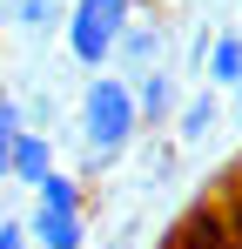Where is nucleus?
<instances>
[{
	"label": "nucleus",
	"mask_w": 242,
	"mask_h": 249,
	"mask_svg": "<svg viewBox=\"0 0 242 249\" xmlns=\"http://www.w3.org/2000/svg\"><path fill=\"white\" fill-rule=\"evenodd\" d=\"M141 135V101L128 74H94L81 88V142H87V175H101V162H115L121 148Z\"/></svg>",
	"instance_id": "1"
},
{
	"label": "nucleus",
	"mask_w": 242,
	"mask_h": 249,
	"mask_svg": "<svg viewBox=\"0 0 242 249\" xmlns=\"http://www.w3.org/2000/svg\"><path fill=\"white\" fill-rule=\"evenodd\" d=\"M27 229H34V249H81L87 243V222H81V182L74 175H47L34 189V215H27Z\"/></svg>",
	"instance_id": "3"
},
{
	"label": "nucleus",
	"mask_w": 242,
	"mask_h": 249,
	"mask_svg": "<svg viewBox=\"0 0 242 249\" xmlns=\"http://www.w3.org/2000/svg\"><path fill=\"white\" fill-rule=\"evenodd\" d=\"M135 101H141V128H161V122H175V74H168V68L141 74V81H135Z\"/></svg>",
	"instance_id": "6"
},
{
	"label": "nucleus",
	"mask_w": 242,
	"mask_h": 249,
	"mask_svg": "<svg viewBox=\"0 0 242 249\" xmlns=\"http://www.w3.org/2000/svg\"><path fill=\"white\" fill-rule=\"evenodd\" d=\"M0 249H34V229L20 215H0Z\"/></svg>",
	"instance_id": "11"
},
{
	"label": "nucleus",
	"mask_w": 242,
	"mask_h": 249,
	"mask_svg": "<svg viewBox=\"0 0 242 249\" xmlns=\"http://www.w3.org/2000/svg\"><path fill=\"white\" fill-rule=\"evenodd\" d=\"M236 115H242V88H236Z\"/></svg>",
	"instance_id": "12"
},
{
	"label": "nucleus",
	"mask_w": 242,
	"mask_h": 249,
	"mask_svg": "<svg viewBox=\"0 0 242 249\" xmlns=\"http://www.w3.org/2000/svg\"><path fill=\"white\" fill-rule=\"evenodd\" d=\"M161 54H168L161 20H141V14H135V27H128L121 47H115V68L128 74V81H141V74H155V68H161Z\"/></svg>",
	"instance_id": "4"
},
{
	"label": "nucleus",
	"mask_w": 242,
	"mask_h": 249,
	"mask_svg": "<svg viewBox=\"0 0 242 249\" xmlns=\"http://www.w3.org/2000/svg\"><path fill=\"white\" fill-rule=\"evenodd\" d=\"M7 20H14L20 34H47V27H54V20H68V14H61V0H14V7H7Z\"/></svg>",
	"instance_id": "10"
},
{
	"label": "nucleus",
	"mask_w": 242,
	"mask_h": 249,
	"mask_svg": "<svg viewBox=\"0 0 242 249\" xmlns=\"http://www.w3.org/2000/svg\"><path fill=\"white\" fill-rule=\"evenodd\" d=\"M222 122V101H215V88H202V94H189L182 101V115H175V142H208V128Z\"/></svg>",
	"instance_id": "7"
},
{
	"label": "nucleus",
	"mask_w": 242,
	"mask_h": 249,
	"mask_svg": "<svg viewBox=\"0 0 242 249\" xmlns=\"http://www.w3.org/2000/svg\"><path fill=\"white\" fill-rule=\"evenodd\" d=\"M202 74H208V88H229V94H236V88H242V34H215Z\"/></svg>",
	"instance_id": "8"
},
{
	"label": "nucleus",
	"mask_w": 242,
	"mask_h": 249,
	"mask_svg": "<svg viewBox=\"0 0 242 249\" xmlns=\"http://www.w3.org/2000/svg\"><path fill=\"white\" fill-rule=\"evenodd\" d=\"M47 175H54V142H47L40 128H27V135L14 142V182H20V189H40Z\"/></svg>",
	"instance_id": "5"
},
{
	"label": "nucleus",
	"mask_w": 242,
	"mask_h": 249,
	"mask_svg": "<svg viewBox=\"0 0 242 249\" xmlns=\"http://www.w3.org/2000/svg\"><path fill=\"white\" fill-rule=\"evenodd\" d=\"M128 27H135V0H68V20H61L68 54L81 68H94V74L115 68V47Z\"/></svg>",
	"instance_id": "2"
},
{
	"label": "nucleus",
	"mask_w": 242,
	"mask_h": 249,
	"mask_svg": "<svg viewBox=\"0 0 242 249\" xmlns=\"http://www.w3.org/2000/svg\"><path fill=\"white\" fill-rule=\"evenodd\" d=\"M27 135V115L14 94H0V182H14V142Z\"/></svg>",
	"instance_id": "9"
},
{
	"label": "nucleus",
	"mask_w": 242,
	"mask_h": 249,
	"mask_svg": "<svg viewBox=\"0 0 242 249\" xmlns=\"http://www.w3.org/2000/svg\"><path fill=\"white\" fill-rule=\"evenodd\" d=\"M236 14H242V0H236Z\"/></svg>",
	"instance_id": "14"
},
{
	"label": "nucleus",
	"mask_w": 242,
	"mask_h": 249,
	"mask_svg": "<svg viewBox=\"0 0 242 249\" xmlns=\"http://www.w3.org/2000/svg\"><path fill=\"white\" fill-rule=\"evenodd\" d=\"M0 7H14V0H0Z\"/></svg>",
	"instance_id": "13"
}]
</instances>
